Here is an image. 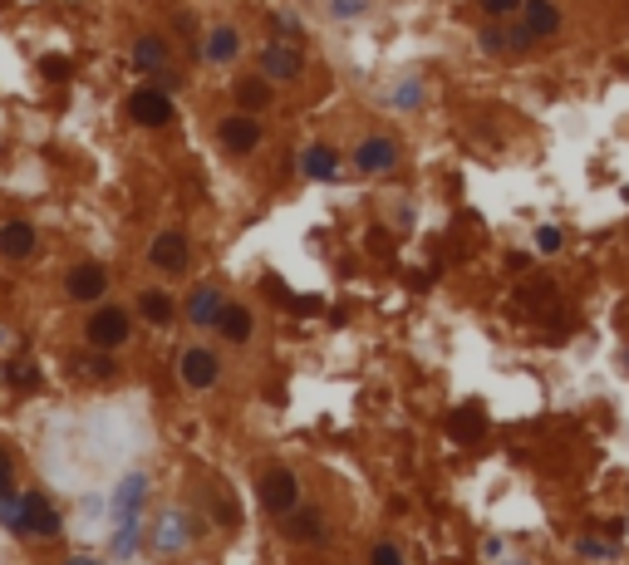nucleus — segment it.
I'll return each instance as SVG.
<instances>
[{
	"label": "nucleus",
	"mask_w": 629,
	"mask_h": 565,
	"mask_svg": "<svg viewBox=\"0 0 629 565\" xmlns=\"http://www.w3.org/2000/svg\"><path fill=\"white\" fill-rule=\"evenodd\" d=\"M128 330H133V320H128L123 305H99L84 325V339L94 349H118V344H128Z\"/></svg>",
	"instance_id": "f257e3e1"
},
{
	"label": "nucleus",
	"mask_w": 629,
	"mask_h": 565,
	"mask_svg": "<svg viewBox=\"0 0 629 565\" xmlns=\"http://www.w3.org/2000/svg\"><path fill=\"white\" fill-rule=\"evenodd\" d=\"M217 138H222L227 153L246 158V153L261 148V123H256V113H227V118L217 123Z\"/></svg>",
	"instance_id": "f03ea898"
},
{
	"label": "nucleus",
	"mask_w": 629,
	"mask_h": 565,
	"mask_svg": "<svg viewBox=\"0 0 629 565\" xmlns=\"http://www.w3.org/2000/svg\"><path fill=\"white\" fill-rule=\"evenodd\" d=\"M261 507L271 511V516H286V511L300 507V482H295V472L271 467V472L261 477Z\"/></svg>",
	"instance_id": "7ed1b4c3"
},
{
	"label": "nucleus",
	"mask_w": 629,
	"mask_h": 565,
	"mask_svg": "<svg viewBox=\"0 0 629 565\" xmlns=\"http://www.w3.org/2000/svg\"><path fill=\"white\" fill-rule=\"evenodd\" d=\"M128 118L138 128H163V123H172V94L168 89H133L128 94Z\"/></svg>",
	"instance_id": "20e7f679"
},
{
	"label": "nucleus",
	"mask_w": 629,
	"mask_h": 565,
	"mask_svg": "<svg viewBox=\"0 0 629 565\" xmlns=\"http://www.w3.org/2000/svg\"><path fill=\"white\" fill-rule=\"evenodd\" d=\"M300 69H305V55H300L295 40H271V45H261V74H266V79H295Z\"/></svg>",
	"instance_id": "39448f33"
},
{
	"label": "nucleus",
	"mask_w": 629,
	"mask_h": 565,
	"mask_svg": "<svg viewBox=\"0 0 629 565\" xmlns=\"http://www.w3.org/2000/svg\"><path fill=\"white\" fill-rule=\"evenodd\" d=\"M69 295L74 300H84V305H99L104 300V290H109V271L99 266V261H79L74 271H69Z\"/></svg>",
	"instance_id": "423d86ee"
},
{
	"label": "nucleus",
	"mask_w": 629,
	"mask_h": 565,
	"mask_svg": "<svg viewBox=\"0 0 629 565\" xmlns=\"http://www.w3.org/2000/svg\"><path fill=\"white\" fill-rule=\"evenodd\" d=\"M217 374H222V364H217V354H212V349L192 344V349L182 354V384H187V389H212V384H217Z\"/></svg>",
	"instance_id": "0eeeda50"
},
{
	"label": "nucleus",
	"mask_w": 629,
	"mask_h": 565,
	"mask_svg": "<svg viewBox=\"0 0 629 565\" xmlns=\"http://www.w3.org/2000/svg\"><path fill=\"white\" fill-rule=\"evenodd\" d=\"M521 25L536 35V40H556L561 35V10L551 0H521Z\"/></svg>",
	"instance_id": "6e6552de"
},
{
	"label": "nucleus",
	"mask_w": 629,
	"mask_h": 565,
	"mask_svg": "<svg viewBox=\"0 0 629 565\" xmlns=\"http://www.w3.org/2000/svg\"><path fill=\"white\" fill-rule=\"evenodd\" d=\"M286 536L290 541H300V546H320V541H325V516H320L315 507L286 511Z\"/></svg>",
	"instance_id": "1a4fd4ad"
},
{
	"label": "nucleus",
	"mask_w": 629,
	"mask_h": 565,
	"mask_svg": "<svg viewBox=\"0 0 629 565\" xmlns=\"http://www.w3.org/2000/svg\"><path fill=\"white\" fill-rule=\"evenodd\" d=\"M222 310H227V300H222L217 285H197V290L187 295V320H192V325H217Z\"/></svg>",
	"instance_id": "9d476101"
},
{
	"label": "nucleus",
	"mask_w": 629,
	"mask_h": 565,
	"mask_svg": "<svg viewBox=\"0 0 629 565\" xmlns=\"http://www.w3.org/2000/svg\"><path fill=\"white\" fill-rule=\"evenodd\" d=\"M354 163H359V172H389L394 163H399V148H394V138H364L359 143V153H354Z\"/></svg>",
	"instance_id": "9b49d317"
},
{
	"label": "nucleus",
	"mask_w": 629,
	"mask_h": 565,
	"mask_svg": "<svg viewBox=\"0 0 629 565\" xmlns=\"http://www.w3.org/2000/svg\"><path fill=\"white\" fill-rule=\"evenodd\" d=\"M148 261L158 266V271H182L187 266V236L182 231H163L158 241H153V251H148Z\"/></svg>",
	"instance_id": "f8f14e48"
},
{
	"label": "nucleus",
	"mask_w": 629,
	"mask_h": 565,
	"mask_svg": "<svg viewBox=\"0 0 629 565\" xmlns=\"http://www.w3.org/2000/svg\"><path fill=\"white\" fill-rule=\"evenodd\" d=\"M30 251H35V226L20 222V217L0 226V256H5V261H25Z\"/></svg>",
	"instance_id": "ddd939ff"
},
{
	"label": "nucleus",
	"mask_w": 629,
	"mask_h": 565,
	"mask_svg": "<svg viewBox=\"0 0 629 565\" xmlns=\"http://www.w3.org/2000/svg\"><path fill=\"white\" fill-rule=\"evenodd\" d=\"M25 516H30V536H59V526H64V516L40 492H25Z\"/></svg>",
	"instance_id": "4468645a"
},
{
	"label": "nucleus",
	"mask_w": 629,
	"mask_h": 565,
	"mask_svg": "<svg viewBox=\"0 0 629 565\" xmlns=\"http://www.w3.org/2000/svg\"><path fill=\"white\" fill-rule=\"evenodd\" d=\"M133 69H138V74L168 69V40H163V35H138V45H133Z\"/></svg>",
	"instance_id": "2eb2a0df"
},
{
	"label": "nucleus",
	"mask_w": 629,
	"mask_h": 565,
	"mask_svg": "<svg viewBox=\"0 0 629 565\" xmlns=\"http://www.w3.org/2000/svg\"><path fill=\"white\" fill-rule=\"evenodd\" d=\"M236 109H246V113L271 109V79H266V74H246V79H236Z\"/></svg>",
	"instance_id": "dca6fc26"
},
{
	"label": "nucleus",
	"mask_w": 629,
	"mask_h": 565,
	"mask_svg": "<svg viewBox=\"0 0 629 565\" xmlns=\"http://www.w3.org/2000/svg\"><path fill=\"white\" fill-rule=\"evenodd\" d=\"M300 168H305V177H315V182H335V177H340V153L325 148V143H315V148H305Z\"/></svg>",
	"instance_id": "f3484780"
},
{
	"label": "nucleus",
	"mask_w": 629,
	"mask_h": 565,
	"mask_svg": "<svg viewBox=\"0 0 629 565\" xmlns=\"http://www.w3.org/2000/svg\"><path fill=\"white\" fill-rule=\"evenodd\" d=\"M217 330H222L227 344H246V339H251V310H246V305H227L222 320H217Z\"/></svg>",
	"instance_id": "a211bd4d"
},
{
	"label": "nucleus",
	"mask_w": 629,
	"mask_h": 565,
	"mask_svg": "<svg viewBox=\"0 0 629 565\" xmlns=\"http://www.w3.org/2000/svg\"><path fill=\"white\" fill-rule=\"evenodd\" d=\"M172 305H177V300H172L168 290H143V295H138V310H143V320H148V325H168Z\"/></svg>",
	"instance_id": "6ab92c4d"
},
{
	"label": "nucleus",
	"mask_w": 629,
	"mask_h": 565,
	"mask_svg": "<svg viewBox=\"0 0 629 565\" xmlns=\"http://www.w3.org/2000/svg\"><path fill=\"white\" fill-rule=\"evenodd\" d=\"M0 526L15 531V536H30V516H25V497H0Z\"/></svg>",
	"instance_id": "aec40b11"
},
{
	"label": "nucleus",
	"mask_w": 629,
	"mask_h": 565,
	"mask_svg": "<svg viewBox=\"0 0 629 565\" xmlns=\"http://www.w3.org/2000/svg\"><path fill=\"white\" fill-rule=\"evenodd\" d=\"M143 492H148V482H143V477H128V482L118 487V521H133V516H138Z\"/></svg>",
	"instance_id": "412c9836"
},
{
	"label": "nucleus",
	"mask_w": 629,
	"mask_h": 565,
	"mask_svg": "<svg viewBox=\"0 0 629 565\" xmlns=\"http://www.w3.org/2000/svg\"><path fill=\"white\" fill-rule=\"evenodd\" d=\"M236 45H241V40H236V30H231V25H217V30H212V40H207V59H212V64H227V59L236 55Z\"/></svg>",
	"instance_id": "4be33fe9"
},
{
	"label": "nucleus",
	"mask_w": 629,
	"mask_h": 565,
	"mask_svg": "<svg viewBox=\"0 0 629 565\" xmlns=\"http://www.w3.org/2000/svg\"><path fill=\"white\" fill-rule=\"evenodd\" d=\"M448 433H453L458 443H477V438H482V423H477V408H462V413H453Z\"/></svg>",
	"instance_id": "5701e85b"
},
{
	"label": "nucleus",
	"mask_w": 629,
	"mask_h": 565,
	"mask_svg": "<svg viewBox=\"0 0 629 565\" xmlns=\"http://www.w3.org/2000/svg\"><path fill=\"white\" fill-rule=\"evenodd\" d=\"M182 541H187V521H182L177 511H168L163 526H158V546H163V551H177Z\"/></svg>",
	"instance_id": "b1692460"
},
{
	"label": "nucleus",
	"mask_w": 629,
	"mask_h": 565,
	"mask_svg": "<svg viewBox=\"0 0 629 565\" xmlns=\"http://www.w3.org/2000/svg\"><path fill=\"white\" fill-rule=\"evenodd\" d=\"M477 45H482V55H502V50H512V45H507V25H487V30L477 35Z\"/></svg>",
	"instance_id": "393cba45"
},
{
	"label": "nucleus",
	"mask_w": 629,
	"mask_h": 565,
	"mask_svg": "<svg viewBox=\"0 0 629 565\" xmlns=\"http://www.w3.org/2000/svg\"><path fill=\"white\" fill-rule=\"evenodd\" d=\"M10 384H15V389H40L35 364H30V359H25V364H10Z\"/></svg>",
	"instance_id": "a878e982"
},
{
	"label": "nucleus",
	"mask_w": 629,
	"mask_h": 565,
	"mask_svg": "<svg viewBox=\"0 0 629 565\" xmlns=\"http://www.w3.org/2000/svg\"><path fill=\"white\" fill-rule=\"evenodd\" d=\"M507 45H512V50H521V55H526V50L536 45V35H531L526 25H507Z\"/></svg>",
	"instance_id": "bb28decb"
},
{
	"label": "nucleus",
	"mask_w": 629,
	"mask_h": 565,
	"mask_svg": "<svg viewBox=\"0 0 629 565\" xmlns=\"http://www.w3.org/2000/svg\"><path fill=\"white\" fill-rule=\"evenodd\" d=\"M374 565H403L399 546H389V541H379V546H374Z\"/></svg>",
	"instance_id": "cd10ccee"
},
{
	"label": "nucleus",
	"mask_w": 629,
	"mask_h": 565,
	"mask_svg": "<svg viewBox=\"0 0 629 565\" xmlns=\"http://www.w3.org/2000/svg\"><path fill=\"white\" fill-rule=\"evenodd\" d=\"M482 10L502 20V15H516V10H521V0H482Z\"/></svg>",
	"instance_id": "c85d7f7f"
},
{
	"label": "nucleus",
	"mask_w": 629,
	"mask_h": 565,
	"mask_svg": "<svg viewBox=\"0 0 629 565\" xmlns=\"http://www.w3.org/2000/svg\"><path fill=\"white\" fill-rule=\"evenodd\" d=\"M536 246H541V251H561V231H556V226H541Z\"/></svg>",
	"instance_id": "c756f323"
},
{
	"label": "nucleus",
	"mask_w": 629,
	"mask_h": 565,
	"mask_svg": "<svg viewBox=\"0 0 629 565\" xmlns=\"http://www.w3.org/2000/svg\"><path fill=\"white\" fill-rule=\"evenodd\" d=\"M276 30H281V40H300V20L295 15H276Z\"/></svg>",
	"instance_id": "7c9ffc66"
},
{
	"label": "nucleus",
	"mask_w": 629,
	"mask_h": 565,
	"mask_svg": "<svg viewBox=\"0 0 629 565\" xmlns=\"http://www.w3.org/2000/svg\"><path fill=\"white\" fill-rule=\"evenodd\" d=\"M158 89H168V94H172V89H182V74H177L172 64H168V69H158Z\"/></svg>",
	"instance_id": "2f4dec72"
},
{
	"label": "nucleus",
	"mask_w": 629,
	"mask_h": 565,
	"mask_svg": "<svg viewBox=\"0 0 629 565\" xmlns=\"http://www.w3.org/2000/svg\"><path fill=\"white\" fill-rule=\"evenodd\" d=\"M364 5H369V0H330V10H335V15H359Z\"/></svg>",
	"instance_id": "473e14b6"
},
{
	"label": "nucleus",
	"mask_w": 629,
	"mask_h": 565,
	"mask_svg": "<svg viewBox=\"0 0 629 565\" xmlns=\"http://www.w3.org/2000/svg\"><path fill=\"white\" fill-rule=\"evenodd\" d=\"M10 482H15V467H10V457L0 452V497L10 492Z\"/></svg>",
	"instance_id": "72a5a7b5"
},
{
	"label": "nucleus",
	"mask_w": 629,
	"mask_h": 565,
	"mask_svg": "<svg viewBox=\"0 0 629 565\" xmlns=\"http://www.w3.org/2000/svg\"><path fill=\"white\" fill-rule=\"evenodd\" d=\"M418 99H423V89H418V84H403V89H399V104H418Z\"/></svg>",
	"instance_id": "f704fd0d"
},
{
	"label": "nucleus",
	"mask_w": 629,
	"mask_h": 565,
	"mask_svg": "<svg viewBox=\"0 0 629 565\" xmlns=\"http://www.w3.org/2000/svg\"><path fill=\"white\" fill-rule=\"evenodd\" d=\"M45 74H50V79H64V74H69V64H64V59H45Z\"/></svg>",
	"instance_id": "c9c22d12"
},
{
	"label": "nucleus",
	"mask_w": 629,
	"mask_h": 565,
	"mask_svg": "<svg viewBox=\"0 0 629 565\" xmlns=\"http://www.w3.org/2000/svg\"><path fill=\"white\" fill-rule=\"evenodd\" d=\"M89 374H104V379H114V364H109V359H94V364H89Z\"/></svg>",
	"instance_id": "e433bc0d"
},
{
	"label": "nucleus",
	"mask_w": 629,
	"mask_h": 565,
	"mask_svg": "<svg viewBox=\"0 0 629 565\" xmlns=\"http://www.w3.org/2000/svg\"><path fill=\"white\" fill-rule=\"evenodd\" d=\"M69 565H99V561H69Z\"/></svg>",
	"instance_id": "4c0bfd02"
}]
</instances>
